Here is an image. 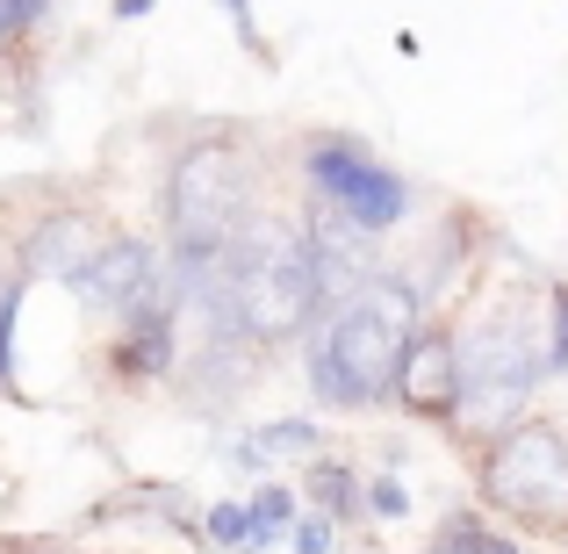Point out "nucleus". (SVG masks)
Listing matches in <instances>:
<instances>
[{
  "instance_id": "f257e3e1",
  "label": "nucleus",
  "mask_w": 568,
  "mask_h": 554,
  "mask_svg": "<svg viewBox=\"0 0 568 554\" xmlns=\"http://www.w3.org/2000/svg\"><path fill=\"white\" fill-rule=\"evenodd\" d=\"M425 318L410 274L382 266L367 289H353L346 303H324L317 318L303 324V374H310V396L324 411H382L388 403V374H396V353L410 339V324Z\"/></svg>"
},
{
  "instance_id": "f03ea898",
  "label": "nucleus",
  "mask_w": 568,
  "mask_h": 554,
  "mask_svg": "<svg viewBox=\"0 0 568 554\" xmlns=\"http://www.w3.org/2000/svg\"><path fill=\"white\" fill-rule=\"evenodd\" d=\"M454 361H460V411L454 425L468 440H497L511 417L532 411L540 374V324L518 303H489L483 318L454 324Z\"/></svg>"
},
{
  "instance_id": "7ed1b4c3",
  "label": "nucleus",
  "mask_w": 568,
  "mask_h": 554,
  "mask_svg": "<svg viewBox=\"0 0 568 554\" xmlns=\"http://www.w3.org/2000/svg\"><path fill=\"white\" fill-rule=\"evenodd\" d=\"M159 209H166L173 252H209L260 209V167H252V152L231 138V130H223V138H194L166 167Z\"/></svg>"
},
{
  "instance_id": "20e7f679",
  "label": "nucleus",
  "mask_w": 568,
  "mask_h": 554,
  "mask_svg": "<svg viewBox=\"0 0 568 554\" xmlns=\"http://www.w3.org/2000/svg\"><path fill=\"white\" fill-rule=\"evenodd\" d=\"M483 497L518 526H561L568 518V440L555 417H511L483 440Z\"/></svg>"
},
{
  "instance_id": "39448f33",
  "label": "nucleus",
  "mask_w": 568,
  "mask_h": 554,
  "mask_svg": "<svg viewBox=\"0 0 568 554\" xmlns=\"http://www.w3.org/2000/svg\"><path fill=\"white\" fill-rule=\"evenodd\" d=\"M303 188L317 194V202H332L338 216H353L361 231H375V238L396 231L417 209L410 181H403L367 138H353V130H317V138L303 144Z\"/></svg>"
},
{
  "instance_id": "423d86ee",
  "label": "nucleus",
  "mask_w": 568,
  "mask_h": 554,
  "mask_svg": "<svg viewBox=\"0 0 568 554\" xmlns=\"http://www.w3.org/2000/svg\"><path fill=\"white\" fill-rule=\"evenodd\" d=\"M388 403L417 425H454L460 411V361H454V324L446 318H417L410 339L396 353V374H388Z\"/></svg>"
},
{
  "instance_id": "0eeeda50",
  "label": "nucleus",
  "mask_w": 568,
  "mask_h": 554,
  "mask_svg": "<svg viewBox=\"0 0 568 554\" xmlns=\"http://www.w3.org/2000/svg\"><path fill=\"white\" fill-rule=\"evenodd\" d=\"M65 289L80 295L94 318L123 324V318H138L144 303H159V295H166V260H159V245H144V238H123V231H115L109 245H101L94 260H87L80 274L65 281Z\"/></svg>"
},
{
  "instance_id": "6e6552de",
  "label": "nucleus",
  "mask_w": 568,
  "mask_h": 554,
  "mask_svg": "<svg viewBox=\"0 0 568 554\" xmlns=\"http://www.w3.org/2000/svg\"><path fill=\"white\" fill-rule=\"evenodd\" d=\"M303 252H310V274H317V295L324 303H346L353 289H367V281L382 274V238L375 231H361L353 216H338L332 202H317L310 194V209H303Z\"/></svg>"
},
{
  "instance_id": "1a4fd4ad",
  "label": "nucleus",
  "mask_w": 568,
  "mask_h": 554,
  "mask_svg": "<svg viewBox=\"0 0 568 554\" xmlns=\"http://www.w3.org/2000/svg\"><path fill=\"white\" fill-rule=\"evenodd\" d=\"M109 223L94 216V209H51V216H37L29 223V238H22V274L29 281H72L87 260H94L101 245H109Z\"/></svg>"
},
{
  "instance_id": "9d476101",
  "label": "nucleus",
  "mask_w": 568,
  "mask_h": 554,
  "mask_svg": "<svg viewBox=\"0 0 568 554\" xmlns=\"http://www.w3.org/2000/svg\"><path fill=\"white\" fill-rule=\"evenodd\" d=\"M181 303L173 295H159V303H144L138 318H123L115 324V339H109V367H115V382H166L173 367H181Z\"/></svg>"
},
{
  "instance_id": "9b49d317",
  "label": "nucleus",
  "mask_w": 568,
  "mask_h": 554,
  "mask_svg": "<svg viewBox=\"0 0 568 554\" xmlns=\"http://www.w3.org/2000/svg\"><path fill=\"white\" fill-rule=\"evenodd\" d=\"M231 454L245 461V469L310 461V454H324V425H317V417H266V425H252L245 440H231Z\"/></svg>"
},
{
  "instance_id": "f8f14e48",
  "label": "nucleus",
  "mask_w": 568,
  "mask_h": 554,
  "mask_svg": "<svg viewBox=\"0 0 568 554\" xmlns=\"http://www.w3.org/2000/svg\"><path fill=\"white\" fill-rule=\"evenodd\" d=\"M310 497H317L324 518H367V475L353 461L310 454Z\"/></svg>"
},
{
  "instance_id": "ddd939ff",
  "label": "nucleus",
  "mask_w": 568,
  "mask_h": 554,
  "mask_svg": "<svg viewBox=\"0 0 568 554\" xmlns=\"http://www.w3.org/2000/svg\"><path fill=\"white\" fill-rule=\"evenodd\" d=\"M245 518H252V554L281 547V541H288V526H295V490H288V483H274V475H266V483L252 490Z\"/></svg>"
},
{
  "instance_id": "4468645a",
  "label": "nucleus",
  "mask_w": 568,
  "mask_h": 554,
  "mask_svg": "<svg viewBox=\"0 0 568 554\" xmlns=\"http://www.w3.org/2000/svg\"><path fill=\"white\" fill-rule=\"evenodd\" d=\"M540 310V374H568V281H547Z\"/></svg>"
},
{
  "instance_id": "2eb2a0df",
  "label": "nucleus",
  "mask_w": 568,
  "mask_h": 554,
  "mask_svg": "<svg viewBox=\"0 0 568 554\" xmlns=\"http://www.w3.org/2000/svg\"><path fill=\"white\" fill-rule=\"evenodd\" d=\"M22 289H29V274H8V281H0V389H8V396H22V382H14V324H22Z\"/></svg>"
},
{
  "instance_id": "dca6fc26",
  "label": "nucleus",
  "mask_w": 568,
  "mask_h": 554,
  "mask_svg": "<svg viewBox=\"0 0 568 554\" xmlns=\"http://www.w3.org/2000/svg\"><path fill=\"white\" fill-rule=\"evenodd\" d=\"M497 533L483 526V512H446L439 533H432V554H489Z\"/></svg>"
},
{
  "instance_id": "f3484780",
  "label": "nucleus",
  "mask_w": 568,
  "mask_h": 554,
  "mask_svg": "<svg viewBox=\"0 0 568 554\" xmlns=\"http://www.w3.org/2000/svg\"><path fill=\"white\" fill-rule=\"evenodd\" d=\"M58 0H0V51H14V43H29L43 22H51Z\"/></svg>"
},
{
  "instance_id": "a211bd4d",
  "label": "nucleus",
  "mask_w": 568,
  "mask_h": 554,
  "mask_svg": "<svg viewBox=\"0 0 568 554\" xmlns=\"http://www.w3.org/2000/svg\"><path fill=\"white\" fill-rule=\"evenodd\" d=\"M202 533L216 547H231V554H252V518H245V504H209L202 512Z\"/></svg>"
},
{
  "instance_id": "6ab92c4d",
  "label": "nucleus",
  "mask_w": 568,
  "mask_h": 554,
  "mask_svg": "<svg viewBox=\"0 0 568 554\" xmlns=\"http://www.w3.org/2000/svg\"><path fill=\"white\" fill-rule=\"evenodd\" d=\"M216 8H223V22L237 29V43H245V51L260 58V66H274V43L260 37V22H252V0H216Z\"/></svg>"
},
{
  "instance_id": "aec40b11",
  "label": "nucleus",
  "mask_w": 568,
  "mask_h": 554,
  "mask_svg": "<svg viewBox=\"0 0 568 554\" xmlns=\"http://www.w3.org/2000/svg\"><path fill=\"white\" fill-rule=\"evenodd\" d=\"M288 547H295V554H332V547H338V518H324V512L295 518V526H288Z\"/></svg>"
},
{
  "instance_id": "412c9836",
  "label": "nucleus",
  "mask_w": 568,
  "mask_h": 554,
  "mask_svg": "<svg viewBox=\"0 0 568 554\" xmlns=\"http://www.w3.org/2000/svg\"><path fill=\"white\" fill-rule=\"evenodd\" d=\"M410 512V490L396 475H367V518H403Z\"/></svg>"
},
{
  "instance_id": "4be33fe9",
  "label": "nucleus",
  "mask_w": 568,
  "mask_h": 554,
  "mask_svg": "<svg viewBox=\"0 0 568 554\" xmlns=\"http://www.w3.org/2000/svg\"><path fill=\"white\" fill-rule=\"evenodd\" d=\"M159 0H109V22H144Z\"/></svg>"
}]
</instances>
